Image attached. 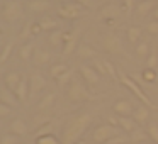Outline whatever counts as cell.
Wrapping results in <instances>:
<instances>
[{
    "label": "cell",
    "mask_w": 158,
    "mask_h": 144,
    "mask_svg": "<svg viewBox=\"0 0 158 144\" xmlns=\"http://www.w3.org/2000/svg\"><path fill=\"white\" fill-rule=\"evenodd\" d=\"M92 122V115L87 112L78 114V115L72 117L66 122L65 129H63V137H61V144H75L77 141H80L82 134L87 130V127Z\"/></svg>",
    "instance_id": "6da1fadb"
},
{
    "label": "cell",
    "mask_w": 158,
    "mask_h": 144,
    "mask_svg": "<svg viewBox=\"0 0 158 144\" xmlns=\"http://www.w3.org/2000/svg\"><path fill=\"white\" fill-rule=\"evenodd\" d=\"M66 98L72 103H82V102H89V100H95L97 97L92 95V93L89 92V88H87L80 80L72 78L68 88H66Z\"/></svg>",
    "instance_id": "7a4b0ae2"
},
{
    "label": "cell",
    "mask_w": 158,
    "mask_h": 144,
    "mask_svg": "<svg viewBox=\"0 0 158 144\" xmlns=\"http://www.w3.org/2000/svg\"><path fill=\"white\" fill-rule=\"evenodd\" d=\"M24 17V7L21 0H5L0 7V19L7 24H14Z\"/></svg>",
    "instance_id": "3957f363"
},
{
    "label": "cell",
    "mask_w": 158,
    "mask_h": 144,
    "mask_svg": "<svg viewBox=\"0 0 158 144\" xmlns=\"http://www.w3.org/2000/svg\"><path fill=\"white\" fill-rule=\"evenodd\" d=\"M119 82L123 83V85L126 86V88H129L131 92H133L134 95H136L138 98L141 100V103H143L144 107H153V103H151V100L148 98V95L143 92V90H141V86L138 85V82L133 78V76L126 75L124 71H119Z\"/></svg>",
    "instance_id": "277c9868"
},
{
    "label": "cell",
    "mask_w": 158,
    "mask_h": 144,
    "mask_svg": "<svg viewBox=\"0 0 158 144\" xmlns=\"http://www.w3.org/2000/svg\"><path fill=\"white\" fill-rule=\"evenodd\" d=\"M117 134H119V130H117L116 126H110V124H102V126H99L92 132V139L95 141L97 144H106L110 137L117 136Z\"/></svg>",
    "instance_id": "5b68a950"
},
{
    "label": "cell",
    "mask_w": 158,
    "mask_h": 144,
    "mask_svg": "<svg viewBox=\"0 0 158 144\" xmlns=\"http://www.w3.org/2000/svg\"><path fill=\"white\" fill-rule=\"evenodd\" d=\"M85 12V7L78 2H68V4H63L58 9V15H61L63 19H77Z\"/></svg>",
    "instance_id": "8992f818"
},
{
    "label": "cell",
    "mask_w": 158,
    "mask_h": 144,
    "mask_svg": "<svg viewBox=\"0 0 158 144\" xmlns=\"http://www.w3.org/2000/svg\"><path fill=\"white\" fill-rule=\"evenodd\" d=\"M80 76H82V80L87 83V86H97L99 85V82H100V75H99V71H97L94 66H89V65H82L80 66Z\"/></svg>",
    "instance_id": "52a82bcc"
},
{
    "label": "cell",
    "mask_w": 158,
    "mask_h": 144,
    "mask_svg": "<svg viewBox=\"0 0 158 144\" xmlns=\"http://www.w3.org/2000/svg\"><path fill=\"white\" fill-rule=\"evenodd\" d=\"M78 36H80V29L75 31H65L63 34V54L68 56L77 49V42H78Z\"/></svg>",
    "instance_id": "ba28073f"
},
{
    "label": "cell",
    "mask_w": 158,
    "mask_h": 144,
    "mask_svg": "<svg viewBox=\"0 0 158 144\" xmlns=\"http://www.w3.org/2000/svg\"><path fill=\"white\" fill-rule=\"evenodd\" d=\"M102 46L109 54H121L123 53V44H121V39L116 34L109 32L102 38Z\"/></svg>",
    "instance_id": "9c48e42d"
},
{
    "label": "cell",
    "mask_w": 158,
    "mask_h": 144,
    "mask_svg": "<svg viewBox=\"0 0 158 144\" xmlns=\"http://www.w3.org/2000/svg\"><path fill=\"white\" fill-rule=\"evenodd\" d=\"M44 88H46V78L41 73L34 71L29 76V95H36L38 92H41Z\"/></svg>",
    "instance_id": "30bf717a"
},
{
    "label": "cell",
    "mask_w": 158,
    "mask_h": 144,
    "mask_svg": "<svg viewBox=\"0 0 158 144\" xmlns=\"http://www.w3.org/2000/svg\"><path fill=\"white\" fill-rule=\"evenodd\" d=\"M112 109H114V112L121 117H133V112H134V109H133L129 100H117L112 105Z\"/></svg>",
    "instance_id": "8fae6325"
},
{
    "label": "cell",
    "mask_w": 158,
    "mask_h": 144,
    "mask_svg": "<svg viewBox=\"0 0 158 144\" xmlns=\"http://www.w3.org/2000/svg\"><path fill=\"white\" fill-rule=\"evenodd\" d=\"M0 102L5 103V105H9V107H17L19 98L15 97L14 90H10V88H7V86H4V88L0 90Z\"/></svg>",
    "instance_id": "7c38bea8"
},
{
    "label": "cell",
    "mask_w": 158,
    "mask_h": 144,
    "mask_svg": "<svg viewBox=\"0 0 158 144\" xmlns=\"http://www.w3.org/2000/svg\"><path fill=\"white\" fill-rule=\"evenodd\" d=\"M100 15H102L104 21H107V19H114L116 21L117 17H121V7L116 4H107L100 9Z\"/></svg>",
    "instance_id": "4fadbf2b"
},
{
    "label": "cell",
    "mask_w": 158,
    "mask_h": 144,
    "mask_svg": "<svg viewBox=\"0 0 158 144\" xmlns=\"http://www.w3.org/2000/svg\"><path fill=\"white\" fill-rule=\"evenodd\" d=\"M51 59V54H49L46 49H41V48H36L34 53H32V61H34L36 66H46Z\"/></svg>",
    "instance_id": "5bb4252c"
},
{
    "label": "cell",
    "mask_w": 158,
    "mask_h": 144,
    "mask_svg": "<svg viewBox=\"0 0 158 144\" xmlns=\"http://www.w3.org/2000/svg\"><path fill=\"white\" fill-rule=\"evenodd\" d=\"M14 93L19 98V102H26L29 97V78H22L21 83L17 85V88L14 90Z\"/></svg>",
    "instance_id": "9a60e30c"
},
{
    "label": "cell",
    "mask_w": 158,
    "mask_h": 144,
    "mask_svg": "<svg viewBox=\"0 0 158 144\" xmlns=\"http://www.w3.org/2000/svg\"><path fill=\"white\" fill-rule=\"evenodd\" d=\"M49 7H51V4H49L48 0H29L27 2V9L31 12H34V14L44 12V10H48Z\"/></svg>",
    "instance_id": "2e32d148"
},
{
    "label": "cell",
    "mask_w": 158,
    "mask_h": 144,
    "mask_svg": "<svg viewBox=\"0 0 158 144\" xmlns=\"http://www.w3.org/2000/svg\"><path fill=\"white\" fill-rule=\"evenodd\" d=\"M21 80H22V76H21V73H19V71H9L7 75H5L4 82H5V86H7V88L15 90V88H17V85L21 83Z\"/></svg>",
    "instance_id": "e0dca14e"
},
{
    "label": "cell",
    "mask_w": 158,
    "mask_h": 144,
    "mask_svg": "<svg viewBox=\"0 0 158 144\" xmlns=\"http://www.w3.org/2000/svg\"><path fill=\"white\" fill-rule=\"evenodd\" d=\"M117 124H119V127L124 130V132H127V134H131L134 129H136V120L133 119V117H117Z\"/></svg>",
    "instance_id": "ac0fdd59"
},
{
    "label": "cell",
    "mask_w": 158,
    "mask_h": 144,
    "mask_svg": "<svg viewBox=\"0 0 158 144\" xmlns=\"http://www.w3.org/2000/svg\"><path fill=\"white\" fill-rule=\"evenodd\" d=\"M10 132L19 136V137H22L27 134V126H26V122L22 119H14L10 124Z\"/></svg>",
    "instance_id": "d6986e66"
},
{
    "label": "cell",
    "mask_w": 158,
    "mask_h": 144,
    "mask_svg": "<svg viewBox=\"0 0 158 144\" xmlns=\"http://www.w3.org/2000/svg\"><path fill=\"white\" fill-rule=\"evenodd\" d=\"M77 54H78V58H95L97 51L90 44L83 42V44H80L78 48H77Z\"/></svg>",
    "instance_id": "ffe728a7"
},
{
    "label": "cell",
    "mask_w": 158,
    "mask_h": 144,
    "mask_svg": "<svg viewBox=\"0 0 158 144\" xmlns=\"http://www.w3.org/2000/svg\"><path fill=\"white\" fill-rule=\"evenodd\" d=\"M39 26H41L43 31H56V29H60V22L56 21L55 17H43L41 21H39Z\"/></svg>",
    "instance_id": "44dd1931"
},
{
    "label": "cell",
    "mask_w": 158,
    "mask_h": 144,
    "mask_svg": "<svg viewBox=\"0 0 158 144\" xmlns=\"http://www.w3.org/2000/svg\"><path fill=\"white\" fill-rule=\"evenodd\" d=\"M127 41L131 42V44H138L141 39V34H143V29L138 27V26H131V27H127Z\"/></svg>",
    "instance_id": "7402d4cb"
},
{
    "label": "cell",
    "mask_w": 158,
    "mask_h": 144,
    "mask_svg": "<svg viewBox=\"0 0 158 144\" xmlns=\"http://www.w3.org/2000/svg\"><path fill=\"white\" fill-rule=\"evenodd\" d=\"M55 100H56V95L53 92H49V93H46L44 97H43L41 100H39V103H38V110H48L49 107H53V103H55Z\"/></svg>",
    "instance_id": "603a6c76"
},
{
    "label": "cell",
    "mask_w": 158,
    "mask_h": 144,
    "mask_svg": "<svg viewBox=\"0 0 158 144\" xmlns=\"http://www.w3.org/2000/svg\"><path fill=\"white\" fill-rule=\"evenodd\" d=\"M34 44L32 42H26V44H22L21 48H19V58L24 59V61H29V59L32 58V53H34Z\"/></svg>",
    "instance_id": "cb8c5ba5"
},
{
    "label": "cell",
    "mask_w": 158,
    "mask_h": 144,
    "mask_svg": "<svg viewBox=\"0 0 158 144\" xmlns=\"http://www.w3.org/2000/svg\"><path fill=\"white\" fill-rule=\"evenodd\" d=\"M148 117H150V110H148V107H138V109H134L133 119L136 120L138 124H144L148 120Z\"/></svg>",
    "instance_id": "d4e9b609"
},
{
    "label": "cell",
    "mask_w": 158,
    "mask_h": 144,
    "mask_svg": "<svg viewBox=\"0 0 158 144\" xmlns=\"http://www.w3.org/2000/svg\"><path fill=\"white\" fill-rule=\"evenodd\" d=\"M68 65H65V63H56V65H53L51 68H49V75H51V78L58 80L60 76L63 75V73L68 71Z\"/></svg>",
    "instance_id": "484cf974"
},
{
    "label": "cell",
    "mask_w": 158,
    "mask_h": 144,
    "mask_svg": "<svg viewBox=\"0 0 158 144\" xmlns=\"http://www.w3.org/2000/svg\"><path fill=\"white\" fill-rule=\"evenodd\" d=\"M148 137H150V136H148V132H144L143 129H139V127H136V129L129 134V141H131V142H136V144L144 142Z\"/></svg>",
    "instance_id": "4316f807"
},
{
    "label": "cell",
    "mask_w": 158,
    "mask_h": 144,
    "mask_svg": "<svg viewBox=\"0 0 158 144\" xmlns=\"http://www.w3.org/2000/svg\"><path fill=\"white\" fill-rule=\"evenodd\" d=\"M153 7H155V2H153V0H144V2H138V4H136V14H138V15H146Z\"/></svg>",
    "instance_id": "83f0119b"
},
{
    "label": "cell",
    "mask_w": 158,
    "mask_h": 144,
    "mask_svg": "<svg viewBox=\"0 0 158 144\" xmlns=\"http://www.w3.org/2000/svg\"><path fill=\"white\" fill-rule=\"evenodd\" d=\"M63 34H65V31H61V29L51 31V34H49V44L53 48H58L60 44H63Z\"/></svg>",
    "instance_id": "f1b7e54d"
},
{
    "label": "cell",
    "mask_w": 158,
    "mask_h": 144,
    "mask_svg": "<svg viewBox=\"0 0 158 144\" xmlns=\"http://www.w3.org/2000/svg\"><path fill=\"white\" fill-rule=\"evenodd\" d=\"M12 51H14V42H7V44L2 48V51H0V63H5L9 58H10Z\"/></svg>",
    "instance_id": "f546056e"
},
{
    "label": "cell",
    "mask_w": 158,
    "mask_h": 144,
    "mask_svg": "<svg viewBox=\"0 0 158 144\" xmlns=\"http://www.w3.org/2000/svg\"><path fill=\"white\" fill-rule=\"evenodd\" d=\"M136 56L138 58H148L150 56V46H148V42H138L136 44Z\"/></svg>",
    "instance_id": "4dcf8cb0"
},
{
    "label": "cell",
    "mask_w": 158,
    "mask_h": 144,
    "mask_svg": "<svg viewBox=\"0 0 158 144\" xmlns=\"http://www.w3.org/2000/svg\"><path fill=\"white\" fill-rule=\"evenodd\" d=\"M141 78L146 83H153L155 80H156V71H155L153 68H144L143 71H141Z\"/></svg>",
    "instance_id": "1f68e13d"
},
{
    "label": "cell",
    "mask_w": 158,
    "mask_h": 144,
    "mask_svg": "<svg viewBox=\"0 0 158 144\" xmlns=\"http://www.w3.org/2000/svg\"><path fill=\"white\" fill-rule=\"evenodd\" d=\"M48 134H53V124L51 122L44 124V126H39V129L36 130V139L43 137V136H48Z\"/></svg>",
    "instance_id": "d6a6232c"
},
{
    "label": "cell",
    "mask_w": 158,
    "mask_h": 144,
    "mask_svg": "<svg viewBox=\"0 0 158 144\" xmlns=\"http://www.w3.org/2000/svg\"><path fill=\"white\" fill-rule=\"evenodd\" d=\"M146 132H148V136H150V139H153V142L158 144V124L151 122L150 126H148Z\"/></svg>",
    "instance_id": "836d02e7"
},
{
    "label": "cell",
    "mask_w": 158,
    "mask_h": 144,
    "mask_svg": "<svg viewBox=\"0 0 158 144\" xmlns=\"http://www.w3.org/2000/svg\"><path fill=\"white\" fill-rule=\"evenodd\" d=\"M36 144H61V142H60L53 134H48V136L38 137V139H36Z\"/></svg>",
    "instance_id": "e575fe53"
},
{
    "label": "cell",
    "mask_w": 158,
    "mask_h": 144,
    "mask_svg": "<svg viewBox=\"0 0 158 144\" xmlns=\"http://www.w3.org/2000/svg\"><path fill=\"white\" fill-rule=\"evenodd\" d=\"M0 144H21V142H19V136H15V134H4L0 137Z\"/></svg>",
    "instance_id": "d590c367"
},
{
    "label": "cell",
    "mask_w": 158,
    "mask_h": 144,
    "mask_svg": "<svg viewBox=\"0 0 158 144\" xmlns=\"http://www.w3.org/2000/svg\"><path fill=\"white\" fill-rule=\"evenodd\" d=\"M72 78H73V73H72V70H68V71H66V73H63V75L60 76L58 80H56V83H58L60 86L70 85V82H72Z\"/></svg>",
    "instance_id": "8d00e7d4"
},
{
    "label": "cell",
    "mask_w": 158,
    "mask_h": 144,
    "mask_svg": "<svg viewBox=\"0 0 158 144\" xmlns=\"http://www.w3.org/2000/svg\"><path fill=\"white\" fill-rule=\"evenodd\" d=\"M104 65H106L107 75H109L110 78H114V80H119V71L116 70V66H114L112 63H110V61H104Z\"/></svg>",
    "instance_id": "74e56055"
},
{
    "label": "cell",
    "mask_w": 158,
    "mask_h": 144,
    "mask_svg": "<svg viewBox=\"0 0 158 144\" xmlns=\"http://www.w3.org/2000/svg\"><path fill=\"white\" fill-rule=\"evenodd\" d=\"M32 24L31 22H27V24L24 26V27H22V32H21V36H19V38L22 39V41H27L29 38H32Z\"/></svg>",
    "instance_id": "f35d334b"
},
{
    "label": "cell",
    "mask_w": 158,
    "mask_h": 144,
    "mask_svg": "<svg viewBox=\"0 0 158 144\" xmlns=\"http://www.w3.org/2000/svg\"><path fill=\"white\" fill-rule=\"evenodd\" d=\"M127 141H129V137H126V136H123V134H117V136H114V137H110L109 141H107L106 144H126Z\"/></svg>",
    "instance_id": "ab89813d"
},
{
    "label": "cell",
    "mask_w": 158,
    "mask_h": 144,
    "mask_svg": "<svg viewBox=\"0 0 158 144\" xmlns=\"http://www.w3.org/2000/svg\"><path fill=\"white\" fill-rule=\"evenodd\" d=\"M156 63H158V56H156V53H150V56L146 58V68H153L155 70V66H156Z\"/></svg>",
    "instance_id": "60d3db41"
},
{
    "label": "cell",
    "mask_w": 158,
    "mask_h": 144,
    "mask_svg": "<svg viewBox=\"0 0 158 144\" xmlns=\"http://www.w3.org/2000/svg\"><path fill=\"white\" fill-rule=\"evenodd\" d=\"M94 68L99 71L100 76H106V75H107V70H106V65H104V61H99V59H95V63H94Z\"/></svg>",
    "instance_id": "b9f144b4"
},
{
    "label": "cell",
    "mask_w": 158,
    "mask_h": 144,
    "mask_svg": "<svg viewBox=\"0 0 158 144\" xmlns=\"http://www.w3.org/2000/svg\"><path fill=\"white\" fill-rule=\"evenodd\" d=\"M12 112V107L5 105V103L0 102V119H5V117H9Z\"/></svg>",
    "instance_id": "7bdbcfd3"
},
{
    "label": "cell",
    "mask_w": 158,
    "mask_h": 144,
    "mask_svg": "<svg viewBox=\"0 0 158 144\" xmlns=\"http://www.w3.org/2000/svg\"><path fill=\"white\" fill-rule=\"evenodd\" d=\"M146 31L150 32V34H153V36H156L158 34V21H151V22H148V26H146Z\"/></svg>",
    "instance_id": "ee69618b"
},
{
    "label": "cell",
    "mask_w": 158,
    "mask_h": 144,
    "mask_svg": "<svg viewBox=\"0 0 158 144\" xmlns=\"http://www.w3.org/2000/svg\"><path fill=\"white\" fill-rule=\"evenodd\" d=\"M123 4H124V9H126L127 12H131L136 7V0H123Z\"/></svg>",
    "instance_id": "f6af8a7d"
},
{
    "label": "cell",
    "mask_w": 158,
    "mask_h": 144,
    "mask_svg": "<svg viewBox=\"0 0 158 144\" xmlns=\"http://www.w3.org/2000/svg\"><path fill=\"white\" fill-rule=\"evenodd\" d=\"M78 4H82L85 9H92L94 7V0H77Z\"/></svg>",
    "instance_id": "bcb514c9"
},
{
    "label": "cell",
    "mask_w": 158,
    "mask_h": 144,
    "mask_svg": "<svg viewBox=\"0 0 158 144\" xmlns=\"http://www.w3.org/2000/svg\"><path fill=\"white\" fill-rule=\"evenodd\" d=\"M43 29H41V26H39V22H36V24H32V34H39V32H41Z\"/></svg>",
    "instance_id": "7dc6e473"
},
{
    "label": "cell",
    "mask_w": 158,
    "mask_h": 144,
    "mask_svg": "<svg viewBox=\"0 0 158 144\" xmlns=\"http://www.w3.org/2000/svg\"><path fill=\"white\" fill-rule=\"evenodd\" d=\"M109 122H110V126H119V124H117V119H116V117H109Z\"/></svg>",
    "instance_id": "c3c4849f"
},
{
    "label": "cell",
    "mask_w": 158,
    "mask_h": 144,
    "mask_svg": "<svg viewBox=\"0 0 158 144\" xmlns=\"http://www.w3.org/2000/svg\"><path fill=\"white\" fill-rule=\"evenodd\" d=\"M153 19H155V21H158V5L155 7V10H153Z\"/></svg>",
    "instance_id": "681fc988"
},
{
    "label": "cell",
    "mask_w": 158,
    "mask_h": 144,
    "mask_svg": "<svg viewBox=\"0 0 158 144\" xmlns=\"http://www.w3.org/2000/svg\"><path fill=\"white\" fill-rule=\"evenodd\" d=\"M75 144H87V141H83V139H80V141H77Z\"/></svg>",
    "instance_id": "f907efd6"
},
{
    "label": "cell",
    "mask_w": 158,
    "mask_h": 144,
    "mask_svg": "<svg viewBox=\"0 0 158 144\" xmlns=\"http://www.w3.org/2000/svg\"><path fill=\"white\" fill-rule=\"evenodd\" d=\"M60 4H68V2H72V0H58Z\"/></svg>",
    "instance_id": "816d5d0a"
},
{
    "label": "cell",
    "mask_w": 158,
    "mask_h": 144,
    "mask_svg": "<svg viewBox=\"0 0 158 144\" xmlns=\"http://www.w3.org/2000/svg\"><path fill=\"white\" fill-rule=\"evenodd\" d=\"M139 144H151V142H146V141H144V142H139Z\"/></svg>",
    "instance_id": "f5cc1de1"
},
{
    "label": "cell",
    "mask_w": 158,
    "mask_h": 144,
    "mask_svg": "<svg viewBox=\"0 0 158 144\" xmlns=\"http://www.w3.org/2000/svg\"><path fill=\"white\" fill-rule=\"evenodd\" d=\"M138 2H144V0H138Z\"/></svg>",
    "instance_id": "db71d44e"
},
{
    "label": "cell",
    "mask_w": 158,
    "mask_h": 144,
    "mask_svg": "<svg viewBox=\"0 0 158 144\" xmlns=\"http://www.w3.org/2000/svg\"><path fill=\"white\" fill-rule=\"evenodd\" d=\"M0 78H2V73H0Z\"/></svg>",
    "instance_id": "11a10c76"
}]
</instances>
